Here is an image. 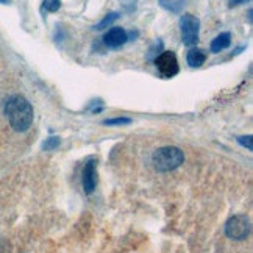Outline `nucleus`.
Wrapping results in <instances>:
<instances>
[{
	"mask_svg": "<svg viewBox=\"0 0 253 253\" xmlns=\"http://www.w3.org/2000/svg\"><path fill=\"white\" fill-rule=\"evenodd\" d=\"M184 161V155L178 147H161L152 155V164L158 172H170L180 168Z\"/></svg>",
	"mask_w": 253,
	"mask_h": 253,
	"instance_id": "nucleus-2",
	"label": "nucleus"
},
{
	"mask_svg": "<svg viewBox=\"0 0 253 253\" xmlns=\"http://www.w3.org/2000/svg\"><path fill=\"white\" fill-rule=\"evenodd\" d=\"M42 8L45 9V11L55 13V11H58V9L61 8V0H44Z\"/></svg>",
	"mask_w": 253,
	"mask_h": 253,
	"instance_id": "nucleus-11",
	"label": "nucleus"
},
{
	"mask_svg": "<svg viewBox=\"0 0 253 253\" xmlns=\"http://www.w3.org/2000/svg\"><path fill=\"white\" fill-rule=\"evenodd\" d=\"M5 114L14 131L24 133L32 126L35 111L32 103L22 95H13L5 102Z\"/></svg>",
	"mask_w": 253,
	"mask_h": 253,
	"instance_id": "nucleus-1",
	"label": "nucleus"
},
{
	"mask_svg": "<svg viewBox=\"0 0 253 253\" xmlns=\"http://www.w3.org/2000/svg\"><path fill=\"white\" fill-rule=\"evenodd\" d=\"M126 41H128V35L121 27H113L103 35V44L108 48H119Z\"/></svg>",
	"mask_w": 253,
	"mask_h": 253,
	"instance_id": "nucleus-6",
	"label": "nucleus"
},
{
	"mask_svg": "<svg viewBox=\"0 0 253 253\" xmlns=\"http://www.w3.org/2000/svg\"><path fill=\"white\" fill-rule=\"evenodd\" d=\"M0 3H8V0H0Z\"/></svg>",
	"mask_w": 253,
	"mask_h": 253,
	"instance_id": "nucleus-17",
	"label": "nucleus"
},
{
	"mask_svg": "<svg viewBox=\"0 0 253 253\" xmlns=\"http://www.w3.org/2000/svg\"><path fill=\"white\" fill-rule=\"evenodd\" d=\"M58 145H60V138H55V136H53V138H48V139L44 142L42 147H44L45 150H53V149L58 147Z\"/></svg>",
	"mask_w": 253,
	"mask_h": 253,
	"instance_id": "nucleus-13",
	"label": "nucleus"
},
{
	"mask_svg": "<svg viewBox=\"0 0 253 253\" xmlns=\"http://www.w3.org/2000/svg\"><path fill=\"white\" fill-rule=\"evenodd\" d=\"M249 22H252V9H249Z\"/></svg>",
	"mask_w": 253,
	"mask_h": 253,
	"instance_id": "nucleus-16",
	"label": "nucleus"
},
{
	"mask_svg": "<svg viewBox=\"0 0 253 253\" xmlns=\"http://www.w3.org/2000/svg\"><path fill=\"white\" fill-rule=\"evenodd\" d=\"M119 13H116V11H113V13H110V14H106L103 19H102V21L99 22V24H97L94 28H95V30H103V28H106V27H110L113 22H116V21H118V19H119Z\"/></svg>",
	"mask_w": 253,
	"mask_h": 253,
	"instance_id": "nucleus-10",
	"label": "nucleus"
},
{
	"mask_svg": "<svg viewBox=\"0 0 253 253\" xmlns=\"http://www.w3.org/2000/svg\"><path fill=\"white\" fill-rule=\"evenodd\" d=\"M246 2H249V0H230V2H228V6H230V8H233V6H239V5L246 3Z\"/></svg>",
	"mask_w": 253,
	"mask_h": 253,
	"instance_id": "nucleus-15",
	"label": "nucleus"
},
{
	"mask_svg": "<svg viewBox=\"0 0 253 253\" xmlns=\"http://www.w3.org/2000/svg\"><path fill=\"white\" fill-rule=\"evenodd\" d=\"M95 161L91 160L86 163V166L83 169V177H82V183H83V189L86 194H91L95 189L97 184V169H95Z\"/></svg>",
	"mask_w": 253,
	"mask_h": 253,
	"instance_id": "nucleus-7",
	"label": "nucleus"
},
{
	"mask_svg": "<svg viewBox=\"0 0 253 253\" xmlns=\"http://www.w3.org/2000/svg\"><path fill=\"white\" fill-rule=\"evenodd\" d=\"M186 61L191 67H200L203 63L207 61V53L202 50V48H197V47H192L191 50L188 52V56H186Z\"/></svg>",
	"mask_w": 253,
	"mask_h": 253,
	"instance_id": "nucleus-9",
	"label": "nucleus"
},
{
	"mask_svg": "<svg viewBox=\"0 0 253 253\" xmlns=\"http://www.w3.org/2000/svg\"><path fill=\"white\" fill-rule=\"evenodd\" d=\"M230 44H231V35L228 32L220 33V35H217L212 40V42H211V52L212 53H219L222 50H225L227 47H230Z\"/></svg>",
	"mask_w": 253,
	"mask_h": 253,
	"instance_id": "nucleus-8",
	"label": "nucleus"
},
{
	"mask_svg": "<svg viewBox=\"0 0 253 253\" xmlns=\"http://www.w3.org/2000/svg\"><path fill=\"white\" fill-rule=\"evenodd\" d=\"M103 124L108 125V126H113V125H128V124H131V119L130 118H114V119H106Z\"/></svg>",
	"mask_w": 253,
	"mask_h": 253,
	"instance_id": "nucleus-12",
	"label": "nucleus"
},
{
	"mask_svg": "<svg viewBox=\"0 0 253 253\" xmlns=\"http://www.w3.org/2000/svg\"><path fill=\"white\" fill-rule=\"evenodd\" d=\"M180 30L183 44L188 47H194L199 42L200 35V21L194 14H183L180 19Z\"/></svg>",
	"mask_w": 253,
	"mask_h": 253,
	"instance_id": "nucleus-3",
	"label": "nucleus"
},
{
	"mask_svg": "<svg viewBox=\"0 0 253 253\" xmlns=\"http://www.w3.org/2000/svg\"><path fill=\"white\" fill-rule=\"evenodd\" d=\"M155 66H157L158 72L164 77V79H172V77H175L180 71L177 56H175L173 52H169V50L161 52L157 58H155Z\"/></svg>",
	"mask_w": 253,
	"mask_h": 253,
	"instance_id": "nucleus-5",
	"label": "nucleus"
},
{
	"mask_svg": "<svg viewBox=\"0 0 253 253\" xmlns=\"http://www.w3.org/2000/svg\"><path fill=\"white\" fill-rule=\"evenodd\" d=\"M250 233V222L246 216H233L225 223V235L230 239L242 241L249 236Z\"/></svg>",
	"mask_w": 253,
	"mask_h": 253,
	"instance_id": "nucleus-4",
	"label": "nucleus"
},
{
	"mask_svg": "<svg viewBox=\"0 0 253 253\" xmlns=\"http://www.w3.org/2000/svg\"><path fill=\"white\" fill-rule=\"evenodd\" d=\"M238 142L247 147L249 150H252V136H241V138H238Z\"/></svg>",
	"mask_w": 253,
	"mask_h": 253,
	"instance_id": "nucleus-14",
	"label": "nucleus"
}]
</instances>
